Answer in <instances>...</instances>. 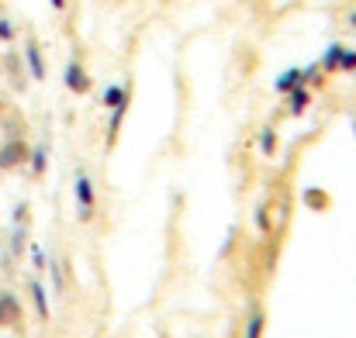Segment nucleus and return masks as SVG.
Segmentation results:
<instances>
[{
	"label": "nucleus",
	"instance_id": "f257e3e1",
	"mask_svg": "<svg viewBox=\"0 0 356 338\" xmlns=\"http://www.w3.org/2000/svg\"><path fill=\"white\" fill-rule=\"evenodd\" d=\"M73 201H76V218L87 225L97 208V190H94V180L87 169H76V176H73Z\"/></svg>",
	"mask_w": 356,
	"mask_h": 338
},
{
	"label": "nucleus",
	"instance_id": "f03ea898",
	"mask_svg": "<svg viewBox=\"0 0 356 338\" xmlns=\"http://www.w3.org/2000/svg\"><path fill=\"white\" fill-rule=\"evenodd\" d=\"M28 155H31V145L17 135V138H3L0 142V173H14L21 166H28Z\"/></svg>",
	"mask_w": 356,
	"mask_h": 338
},
{
	"label": "nucleus",
	"instance_id": "7ed1b4c3",
	"mask_svg": "<svg viewBox=\"0 0 356 338\" xmlns=\"http://www.w3.org/2000/svg\"><path fill=\"white\" fill-rule=\"evenodd\" d=\"M24 321V304L14 290H0V328H21Z\"/></svg>",
	"mask_w": 356,
	"mask_h": 338
},
{
	"label": "nucleus",
	"instance_id": "20e7f679",
	"mask_svg": "<svg viewBox=\"0 0 356 338\" xmlns=\"http://www.w3.org/2000/svg\"><path fill=\"white\" fill-rule=\"evenodd\" d=\"M63 83H66V90L70 94H76V97H83V94H90V76H87V69H83V62L73 56L70 62H66V73H63Z\"/></svg>",
	"mask_w": 356,
	"mask_h": 338
},
{
	"label": "nucleus",
	"instance_id": "39448f33",
	"mask_svg": "<svg viewBox=\"0 0 356 338\" xmlns=\"http://www.w3.org/2000/svg\"><path fill=\"white\" fill-rule=\"evenodd\" d=\"M24 66H28V76H31L35 83L45 80V56H42V45H38L35 38L24 42Z\"/></svg>",
	"mask_w": 356,
	"mask_h": 338
},
{
	"label": "nucleus",
	"instance_id": "423d86ee",
	"mask_svg": "<svg viewBox=\"0 0 356 338\" xmlns=\"http://www.w3.org/2000/svg\"><path fill=\"white\" fill-rule=\"evenodd\" d=\"M28 294H31V304H35V318L38 321H49V294H45V283L38 280V276H31L28 280Z\"/></svg>",
	"mask_w": 356,
	"mask_h": 338
},
{
	"label": "nucleus",
	"instance_id": "0eeeda50",
	"mask_svg": "<svg viewBox=\"0 0 356 338\" xmlns=\"http://www.w3.org/2000/svg\"><path fill=\"white\" fill-rule=\"evenodd\" d=\"M101 104H104L108 111H115L121 104H131V87H124V83H108L104 94H101Z\"/></svg>",
	"mask_w": 356,
	"mask_h": 338
},
{
	"label": "nucleus",
	"instance_id": "6e6552de",
	"mask_svg": "<svg viewBox=\"0 0 356 338\" xmlns=\"http://www.w3.org/2000/svg\"><path fill=\"white\" fill-rule=\"evenodd\" d=\"M294 87H308V83H305V69H301V66L284 69V73L277 76V83H273V90H277V94H291Z\"/></svg>",
	"mask_w": 356,
	"mask_h": 338
},
{
	"label": "nucleus",
	"instance_id": "1a4fd4ad",
	"mask_svg": "<svg viewBox=\"0 0 356 338\" xmlns=\"http://www.w3.org/2000/svg\"><path fill=\"white\" fill-rule=\"evenodd\" d=\"M266 332V311L256 304L249 314H245V325H242V338H263Z\"/></svg>",
	"mask_w": 356,
	"mask_h": 338
},
{
	"label": "nucleus",
	"instance_id": "9d476101",
	"mask_svg": "<svg viewBox=\"0 0 356 338\" xmlns=\"http://www.w3.org/2000/svg\"><path fill=\"white\" fill-rule=\"evenodd\" d=\"M28 169H31V176H35V180H38V176H45V169H49V145H45V142L31 145V155H28Z\"/></svg>",
	"mask_w": 356,
	"mask_h": 338
},
{
	"label": "nucleus",
	"instance_id": "9b49d317",
	"mask_svg": "<svg viewBox=\"0 0 356 338\" xmlns=\"http://www.w3.org/2000/svg\"><path fill=\"white\" fill-rule=\"evenodd\" d=\"M308 104H312V87H294L287 94V111L294 114V117H301V114L308 111Z\"/></svg>",
	"mask_w": 356,
	"mask_h": 338
},
{
	"label": "nucleus",
	"instance_id": "f8f14e48",
	"mask_svg": "<svg viewBox=\"0 0 356 338\" xmlns=\"http://www.w3.org/2000/svg\"><path fill=\"white\" fill-rule=\"evenodd\" d=\"M28 248V225H14L10 228V245H7V255L10 259H21Z\"/></svg>",
	"mask_w": 356,
	"mask_h": 338
},
{
	"label": "nucleus",
	"instance_id": "ddd939ff",
	"mask_svg": "<svg viewBox=\"0 0 356 338\" xmlns=\"http://www.w3.org/2000/svg\"><path fill=\"white\" fill-rule=\"evenodd\" d=\"M343 49H346V45H339V42H336V45H329V52L322 56V62H318V66H322L325 73H336V69H339V59H343Z\"/></svg>",
	"mask_w": 356,
	"mask_h": 338
},
{
	"label": "nucleus",
	"instance_id": "4468645a",
	"mask_svg": "<svg viewBox=\"0 0 356 338\" xmlns=\"http://www.w3.org/2000/svg\"><path fill=\"white\" fill-rule=\"evenodd\" d=\"M259 152H263V155H273V152H277V131H273V128H263V131H259Z\"/></svg>",
	"mask_w": 356,
	"mask_h": 338
},
{
	"label": "nucleus",
	"instance_id": "2eb2a0df",
	"mask_svg": "<svg viewBox=\"0 0 356 338\" xmlns=\"http://www.w3.org/2000/svg\"><path fill=\"white\" fill-rule=\"evenodd\" d=\"M31 262H35V273L49 269V259H45V248L42 245H31Z\"/></svg>",
	"mask_w": 356,
	"mask_h": 338
},
{
	"label": "nucleus",
	"instance_id": "dca6fc26",
	"mask_svg": "<svg viewBox=\"0 0 356 338\" xmlns=\"http://www.w3.org/2000/svg\"><path fill=\"white\" fill-rule=\"evenodd\" d=\"M339 69H343V73H356V49H343Z\"/></svg>",
	"mask_w": 356,
	"mask_h": 338
},
{
	"label": "nucleus",
	"instance_id": "f3484780",
	"mask_svg": "<svg viewBox=\"0 0 356 338\" xmlns=\"http://www.w3.org/2000/svg\"><path fill=\"white\" fill-rule=\"evenodd\" d=\"M14 35H17L14 21L10 17H0V42H14Z\"/></svg>",
	"mask_w": 356,
	"mask_h": 338
},
{
	"label": "nucleus",
	"instance_id": "a211bd4d",
	"mask_svg": "<svg viewBox=\"0 0 356 338\" xmlns=\"http://www.w3.org/2000/svg\"><path fill=\"white\" fill-rule=\"evenodd\" d=\"M305 201H308L312 208H329V194H318V190H308Z\"/></svg>",
	"mask_w": 356,
	"mask_h": 338
},
{
	"label": "nucleus",
	"instance_id": "6ab92c4d",
	"mask_svg": "<svg viewBox=\"0 0 356 338\" xmlns=\"http://www.w3.org/2000/svg\"><path fill=\"white\" fill-rule=\"evenodd\" d=\"M28 211H31L28 201H21V204L14 208V225H28Z\"/></svg>",
	"mask_w": 356,
	"mask_h": 338
},
{
	"label": "nucleus",
	"instance_id": "aec40b11",
	"mask_svg": "<svg viewBox=\"0 0 356 338\" xmlns=\"http://www.w3.org/2000/svg\"><path fill=\"white\" fill-rule=\"evenodd\" d=\"M49 3H52L56 10H66V0H49Z\"/></svg>",
	"mask_w": 356,
	"mask_h": 338
},
{
	"label": "nucleus",
	"instance_id": "412c9836",
	"mask_svg": "<svg viewBox=\"0 0 356 338\" xmlns=\"http://www.w3.org/2000/svg\"><path fill=\"white\" fill-rule=\"evenodd\" d=\"M350 28H356V10H353V14H350Z\"/></svg>",
	"mask_w": 356,
	"mask_h": 338
},
{
	"label": "nucleus",
	"instance_id": "4be33fe9",
	"mask_svg": "<svg viewBox=\"0 0 356 338\" xmlns=\"http://www.w3.org/2000/svg\"><path fill=\"white\" fill-rule=\"evenodd\" d=\"M3 111H7V104H3V101H0V117H3Z\"/></svg>",
	"mask_w": 356,
	"mask_h": 338
},
{
	"label": "nucleus",
	"instance_id": "5701e85b",
	"mask_svg": "<svg viewBox=\"0 0 356 338\" xmlns=\"http://www.w3.org/2000/svg\"><path fill=\"white\" fill-rule=\"evenodd\" d=\"M353 76H356V73H353Z\"/></svg>",
	"mask_w": 356,
	"mask_h": 338
}]
</instances>
